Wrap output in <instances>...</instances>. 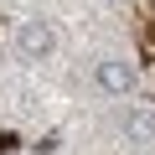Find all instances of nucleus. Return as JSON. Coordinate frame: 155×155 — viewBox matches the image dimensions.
I'll return each mask as SVG.
<instances>
[{
	"label": "nucleus",
	"mask_w": 155,
	"mask_h": 155,
	"mask_svg": "<svg viewBox=\"0 0 155 155\" xmlns=\"http://www.w3.org/2000/svg\"><path fill=\"white\" fill-rule=\"evenodd\" d=\"M52 47H57V31H52V21H21V31H16V52L26 57V62H41V57H52Z\"/></svg>",
	"instance_id": "f257e3e1"
},
{
	"label": "nucleus",
	"mask_w": 155,
	"mask_h": 155,
	"mask_svg": "<svg viewBox=\"0 0 155 155\" xmlns=\"http://www.w3.org/2000/svg\"><path fill=\"white\" fill-rule=\"evenodd\" d=\"M93 78H98V88H104V93H129V88H134V67H129V62H114V57L98 62Z\"/></svg>",
	"instance_id": "f03ea898"
},
{
	"label": "nucleus",
	"mask_w": 155,
	"mask_h": 155,
	"mask_svg": "<svg viewBox=\"0 0 155 155\" xmlns=\"http://www.w3.org/2000/svg\"><path fill=\"white\" fill-rule=\"evenodd\" d=\"M124 140L129 145H155V114L150 109H129L124 114Z\"/></svg>",
	"instance_id": "7ed1b4c3"
}]
</instances>
